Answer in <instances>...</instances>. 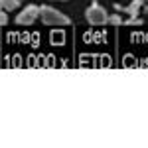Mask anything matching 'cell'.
Segmentation results:
<instances>
[{
  "instance_id": "cell-1",
  "label": "cell",
  "mask_w": 148,
  "mask_h": 148,
  "mask_svg": "<svg viewBox=\"0 0 148 148\" xmlns=\"http://www.w3.org/2000/svg\"><path fill=\"white\" fill-rule=\"evenodd\" d=\"M40 18L46 26H69V20L65 14H61L59 10H56L53 6H42Z\"/></svg>"
},
{
  "instance_id": "cell-2",
  "label": "cell",
  "mask_w": 148,
  "mask_h": 148,
  "mask_svg": "<svg viewBox=\"0 0 148 148\" xmlns=\"http://www.w3.org/2000/svg\"><path fill=\"white\" fill-rule=\"evenodd\" d=\"M85 18H87V22L93 24V26H103V24H109L107 10L103 8L99 2H91V6L85 10Z\"/></svg>"
},
{
  "instance_id": "cell-3",
  "label": "cell",
  "mask_w": 148,
  "mask_h": 148,
  "mask_svg": "<svg viewBox=\"0 0 148 148\" xmlns=\"http://www.w3.org/2000/svg\"><path fill=\"white\" fill-rule=\"evenodd\" d=\"M40 12H42V6L28 4V6L16 16V24H18V26H30V24L36 22V18L40 16Z\"/></svg>"
},
{
  "instance_id": "cell-4",
  "label": "cell",
  "mask_w": 148,
  "mask_h": 148,
  "mask_svg": "<svg viewBox=\"0 0 148 148\" xmlns=\"http://www.w3.org/2000/svg\"><path fill=\"white\" fill-rule=\"evenodd\" d=\"M140 8H142V2H140V0H134V2H130L125 8V12L128 16H138V10H140Z\"/></svg>"
},
{
  "instance_id": "cell-5",
  "label": "cell",
  "mask_w": 148,
  "mask_h": 148,
  "mask_svg": "<svg viewBox=\"0 0 148 148\" xmlns=\"http://www.w3.org/2000/svg\"><path fill=\"white\" fill-rule=\"evenodd\" d=\"M2 2V10H16L20 6V0H0Z\"/></svg>"
},
{
  "instance_id": "cell-6",
  "label": "cell",
  "mask_w": 148,
  "mask_h": 148,
  "mask_svg": "<svg viewBox=\"0 0 148 148\" xmlns=\"http://www.w3.org/2000/svg\"><path fill=\"white\" fill-rule=\"evenodd\" d=\"M109 24H113V26H121V24H123V20H121V16L113 14V16H109Z\"/></svg>"
},
{
  "instance_id": "cell-7",
  "label": "cell",
  "mask_w": 148,
  "mask_h": 148,
  "mask_svg": "<svg viewBox=\"0 0 148 148\" xmlns=\"http://www.w3.org/2000/svg\"><path fill=\"white\" fill-rule=\"evenodd\" d=\"M0 22H2V26H6V24H8V14H6V10H2V16H0Z\"/></svg>"
},
{
  "instance_id": "cell-8",
  "label": "cell",
  "mask_w": 148,
  "mask_h": 148,
  "mask_svg": "<svg viewBox=\"0 0 148 148\" xmlns=\"http://www.w3.org/2000/svg\"><path fill=\"white\" fill-rule=\"evenodd\" d=\"M140 2H146V0H140Z\"/></svg>"
},
{
  "instance_id": "cell-9",
  "label": "cell",
  "mask_w": 148,
  "mask_h": 148,
  "mask_svg": "<svg viewBox=\"0 0 148 148\" xmlns=\"http://www.w3.org/2000/svg\"><path fill=\"white\" fill-rule=\"evenodd\" d=\"M59 2H65V0H59Z\"/></svg>"
},
{
  "instance_id": "cell-10",
  "label": "cell",
  "mask_w": 148,
  "mask_h": 148,
  "mask_svg": "<svg viewBox=\"0 0 148 148\" xmlns=\"http://www.w3.org/2000/svg\"><path fill=\"white\" fill-rule=\"evenodd\" d=\"M146 2H148V0H146Z\"/></svg>"
}]
</instances>
